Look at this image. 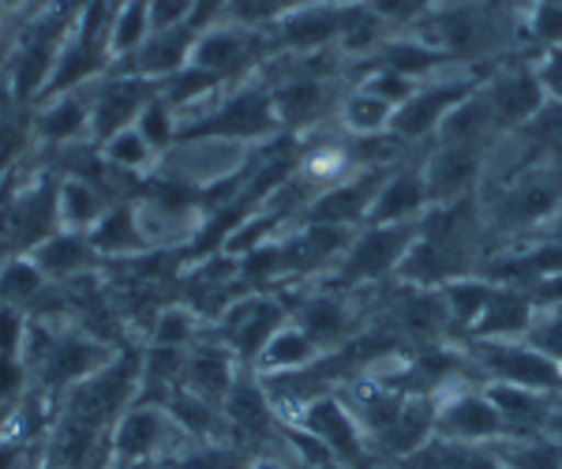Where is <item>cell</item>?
Wrapping results in <instances>:
<instances>
[{"mask_svg": "<svg viewBox=\"0 0 562 469\" xmlns=\"http://www.w3.org/2000/svg\"><path fill=\"white\" fill-rule=\"evenodd\" d=\"M87 241H90V248L98 252V259H135L139 252H150L139 233V222H135L132 200L109 206L102 214V222L87 233Z\"/></svg>", "mask_w": 562, "mask_h": 469, "instance_id": "ffe728a7", "label": "cell"}, {"mask_svg": "<svg viewBox=\"0 0 562 469\" xmlns=\"http://www.w3.org/2000/svg\"><path fill=\"white\" fill-rule=\"evenodd\" d=\"M26 327H31V315L23 309H12V304H0V357L20 360Z\"/></svg>", "mask_w": 562, "mask_h": 469, "instance_id": "e575fe53", "label": "cell"}, {"mask_svg": "<svg viewBox=\"0 0 562 469\" xmlns=\"http://www.w3.org/2000/svg\"><path fill=\"white\" fill-rule=\"evenodd\" d=\"M109 203L102 192H98L90 180L83 177H71V174H60V185H57V222L60 230L68 233H90L102 214L109 211Z\"/></svg>", "mask_w": 562, "mask_h": 469, "instance_id": "cb8c5ba5", "label": "cell"}, {"mask_svg": "<svg viewBox=\"0 0 562 469\" xmlns=\"http://www.w3.org/2000/svg\"><path fill=\"white\" fill-rule=\"evenodd\" d=\"M416 225L402 222V225H368L360 237L349 241L346 256L338 259V278L349 286L357 282H375V278L390 275V270L402 267L405 252L413 248L416 241Z\"/></svg>", "mask_w": 562, "mask_h": 469, "instance_id": "52a82bcc", "label": "cell"}, {"mask_svg": "<svg viewBox=\"0 0 562 469\" xmlns=\"http://www.w3.org/2000/svg\"><path fill=\"white\" fill-rule=\"evenodd\" d=\"M199 338H203V315L192 304H169V309H158V315L150 320L147 346L192 349Z\"/></svg>", "mask_w": 562, "mask_h": 469, "instance_id": "f1b7e54d", "label": "cell"}, {"mask_svg": "<svg viewBox=\"0 0 562 469\" xmlns=\"http://www.w3.org/2000/svg\"><path fill=\"white\" fill-rule=\"evenodd\" d=\"M38 469H57V466H45V462H42V466H38Z\"/></svg>", "mask_w": 562, "mask_h": 469, "instance_id": "ee69618b", "label": "cell"}, {"mask_svg": "<svg viewBox=\"0 0 562 469\" xmlns=\"http://www.w3.org/2000/svg\"><path fill=\"white\" fill-rule=\"evenodd\" d=\"M537 31L543 34V38H559V34H562V12H555V8H543V12L537 15Z\"/></svg>", "mask_w": 562, "mask_h": 469, "instance_id": "60d3db41", "label": "cell"}, {"mask_svg": "<svg viewBox=\"0 0 562 469\" xmlns=\"http://www.w3.org/2000/svg\"><path fill=\"white\" fill-rule=\"evenodd\" d=\"M139 360L143 349H121L102 372L60 394L57 413L83 428L109 432L121 421V413L139 399Z\"/></svg>", "mask_w": 562, "mask_h": 469, "instance_id": "6da1fadb", "label": "cell"}, {"mask_svg": "<svg viewBox=\"0 0 562 469\" xmlns=\"http://www.w3.org/2000/svg\"><path fill=\"white\" fill-rule=\"evenodd\" d=\"M244 365L237 360V354H233L225 342H203L199 338L192 349H188L184 357V376H180V387H188L192 394H199V399H206L211 405H222L225 399H229L233 383L240 380Z\"/></svg>", "mask_w": 562, "mask_h": 469, "instance_id": "8fae6325", "label": "cell"}, {"mask_svg": "<svg viewBox=\"0 0 562 469\" xmlns=\"http://www.w3.org/2000/svg\"><path fill=\"white\" fill-rule=\"evenodd\" d=\"M551 225H555V241H562V203H559V211H555V219H551Z\"/></svg>", "mask_w": 562, "mask_h": 469, "instance_id": "b9f144b4", "label": "cell"}, {"mask_svg": "<svg viewBox=\"0 0 562 469\" xmlns=\"http://www.w3.org/2000/svg\"><path fill=\"white\" fill-rule=\"evenodd\" d=\"M296 425H301L304 432H312V436L319 439V444L330 450L338 462H346L352 469H383V462L371 455L364 428L357 425V417H352V410L341 402L338 391L319 394V399L307 402Z\"/></svg>", "mask_w": 562, "mask_h": 469, "instance_id": "8992f818", "label": "cell"}, {"mask_svg": "<svg viewBox=\"0 0 562 469\" xmlns=\"http://www.w3.org/2000/svg\"><path fill=\"white\" fill-rule=\"evenodd\" d=\"M240 469H296V466L281 450H259V455H248V462Z\"/></svg>", "mask_w": 562, "mask_h": 469, "instance_id": "74e56055", "label": "cell"}, {"mask_svg": "<svg viewBox=\"0 0 562 469\" xmlns=\"http://www.w3.org/2000/svg\"><path fill=\"white\" fill-rule=\"evenodd\" d=\"M323 357V349L315 346V338L301 331L296 323H281V327L270 335V342L262 346V354L256 357L251 372L256 376H289L301 372V368L315 365Z\"/></svg>", "mask_w": 562, "mask_h": 469, "instance_id": "d6986e66", "label": "cell"}, {"mask_svg": "<svg viewBox=\"0 0 562 469\" xmlns=\"http://www.w3.org/2000/svg\"><path fill=\"white\" fill-rule=\"evenodd\" d=\"M31 259L45 275V282H53V286H68V282H76V278H83L90 270L102 267L98 252L90 248L87 233H68V230H60V233H53L49 241H42V245L31 252Z\"/></svg>", "mask_w": 562, "mask_h": 469, "instance_id": "9a60e30c", "label": "cell"}, {"mask_svg": "<svg viewBox=\"0 0 562 469\" xmlns=\"http://www.w3.org/2000/svg\"><path fill=\"white\" fill-rule=\"evenodd\" d=\"M281 323H285V309L274 297H237L214 320V338L225 342L244 368H251Z\"/></svg>", "mask_w": 562, "mask_h": 469, "instance_id": "ba28073f", "label": "cell"}, {"mask_svg": "<svg viewBox=\"0 0 562 469\" xmlns=\"http://www.w3.org/2000/svg\"><path fill=\"white\" fill-rule=\"evenodd\" d=\"M315 469H352V466H346V462H323V466H315Z\"/></svg>", "mask_w": 562, "mask_h": 469, "instance_id": "7bdbcfd3", "label": "cell"}, {"mask_svg": "<svg viewBox=\"0 0 562 469\" xmlns=\"http://www.w3.org/2000/svg\"><path fill=\"white\" fill-rule=\"evenodd\" d=\"M390 121H394V105L383 102L379 94L371 90H352V94L341 102V124H346L349 135L357 139H371V135H383L390 132Z\"/></svg>", "mask_w": 562, "mask_h": 469, "instance_id": "f546056e", "label": "cell"}, {"mask_svg": "<svg viewBox=\"0 0 562 469\" xmlns=\"http://www.w3.org/2000/svg\"><path fill=\"white\" fill-rule=\"evenodd\" d=\"M251 57H256V38H251L244 26H211V31H203L195 38L188 65L222 79V76L240 71Z\"/></svg>", "mask_w": 562, "mask_h": 469, "instance_id": "2e32d148", "label": "cell"}, {"mask_svg": "<svg viewBox=\"0 0 562 469\" xmlns=\"http://www.w3.org/2000/svg\"><path fill=\"white\" fill-rule=\"evenodd\" d=\"M349 320H352V315L346 309V301H341V297H334V293L307 297V301L301 304V312H296V327L307 331L323 354H326V346H334V342H341L349 335V327H352Z\"/></svg>", "mask_w": 562, "mask_h": 469, "instance_id": "d4e9b609", "label": "cell"}, {"mask_svg": "<svg viewBox=\"0 0 562 469\" xmlns=\"http://www.w3.org/2000/svg\"><path fill=\"white\" fill-rule=\"evenodd\" d=\"M150 38V15H147V0H124L116 8V15L109 20V38H105V49H109V65L121 68L124 60L135 57L143 42Z\"/></svg>", "mask_w": 562, "mask_h": 469, "instance_id": "4316f807", "label": "cell"}, {"mask_svg": "<svg viewBox=\"0 0 562 469\" xmlns=\"http://www.w3.org/2000/svg\"><path fill=\"white\" fill-rule=\"evenodd\" d=\"M98 150H102V158L113 169H121V174H143V169H150L154 161H158V150L143 139L135 124H132V129H124V132H116L113 139H105Z\"/></svg>", "mask_w": 562, "mask_h": 469, "instance_id": "4dcf8cb0", "label": "cell"}, {"mask_svg": "<svg viewBox=\"0 0 562 469\" xmlns=\"http://www.w3.org/2000/svg\"><path fill=\"white\" fill-rule=\"evenodd\" d=\"M484 102H487V110H492L495 124L521 129V124H529L543 105V87L537 76H503L484 94Z\"/></svg>", "mask_w": 562, "mask_h": 469, "instance_id": "44dd1931", "label": "cell"}, {"mask_svg": "<svg viewBox=\"0 0 562 469\" xmlns=\"http://www.w3.org/2000/svg\"><path fill=\"white\" fill-rule=\"evenodd\" d=\"M537 79H540L543 90H551V94H555L559 102H562V53H555V57L543 65V71H540Z\"/></svg>", "mask_w": 562, "mask_h": 469, "instance_id": "f35d334b", "label": "cell"}, {"mask_svg": "<svg viewBox=\"0 0 562 469\" xmlns=\"http://www.w3.org/2000/svg\"><path fill=\"white\" fill-rule=\"evenodd\" d=\"M484 174V150L480 147H458V143H442L435 158L424 166V188H428V203L447 206L458 203L469 188Z\"/></svg>", "mask_w": 562, "mask_h": 469, "instance_id": "7c38bea8", "label": "cell"}, {"mask_svg": "<svg viewBox=\"0 0 562 469\" xmlns=\"http://www.w3.org/2000/svg\"><path fill=\"white\" fill-rule=\"evenodd\" d=\"M559 203H562V174L551 166H543V169L537 166L514 188H506L498 211H503V222L537 225L543 219H555Z\"/></svg>", "mask_w": 562, "mask_h": 469, "instance_id": "4fadbf2b", "label": "cell"}, {"mask_svg": "<svg viewBox=\"0 0 562 469\" xmlns=\"http://www.w3.org/2000/svg\"><path fill=\"white\" fill-rule=\"evenodd\" d=\"M473 372L487 383H510V387H532V391L562 394V365L548 360L529 342H498V338H476L473 342Z\"/></svg>", "mask_w": 562, "mask_h": 469, "instance_id": "3957f363", "label": "cell"}, {"mask_svg": "<svg viewBox=\"0 0 562 469\" xmlns=\"http://www.w3.org/2000/svg\"><path fill=\"white\" fill-rule=\"evenodd\" d=\"M49 290L45 275L34 267L31 256H8L0 259V304L31 312V304Z\"/></svg>", "mask_w": 562, "mask_h": 469, "instance_id": "83f0119b", "label": "cell"}, {"mask_svg": "<svg viewBox=\"0 0 562 469\" xmlns=\"http://www.w3.org/2000/svg\"><path fill=\"white\" fill-rule=\"evenodd\" d=\"M495 462L503 469H562L559 436H506L492 444Z\"/></svg>", "mask_w": 562, "mask_h": 469, "instance_id": "484cf974", "label": "cell"}, {"mask_svg": "<svg viewBox=\"0 0 562 469\" xmlns=\"http://www.w3.org/2000/svg\"><path fill=\"white\" fill-rule=\"evenodd\" d=\"M270 105H274L278 124H312L326 110V83L323 76H289L285 83L270 90Z\"/></svg>", "mask_w": 562, "mask_h": 469, "instance_id": "7402d4cb", "label": "cell"}, {"mask_svg": "<svg viewBox=\"0 0 562 469\" xmlns=\"http://www.w3.org/2000/svg\"><path fill=\"white\" fill-rule=\"evenodd\" d=\"M492 286L487 282H450L442 301H447V315L454 327H476L484 304L492 301Z\"/></svg>", "mask_w": 562, "mask_h": 469, "instance_id": "d6a6232c", "label": "cell"}, {"mask_svg": "<svg viewBox=\"0 0 562 469\" xmlns=\"http://www.w3.org/2000/svg\"><path fill=\"white\" fill-rule=\"evenodd\" d=\"M281 4H285V0H229V12L237 15L240 26H248V23H262V20H270V15H278Z\"/></svg>", "mask_w": 562, "mask_h": 469, "instance_id": "8d00e7d4", "label": "cell"}, {"mask_svg": "<svg viewBox=\"0 0 562 469\" xmlns=\"http://www.w3.org/2000/svg\"><path fill=\"white\" fill-rule=\"evenodd\" d=\"M371 8H375V15H390V20H402V15H409L416 8V0H371Z\"/></svg>", "mask_w": 562, "mask_h": 469, "instance_id": "ab89813d", "label": "cell"}, {"mask_svg": "<svg viewBox=\"0 0 562 469\" xmlns=\"http://www.w3.org/2000/svg\"><path fill=\"white\" fill-rule=\"evenodd\" d=\"M135 129H139L143 139L150 143L158 155H166L169 147L180 139V121H177V110L166 102L161 94H154L147 102V110L139 113V121H135Z\"/></svg>", "mask_w": 562, "mask_h": 469, "instance_id": "1f68e13d", "label": "cell"}, {"mask_svg": "<svg viewBox=\"0 0 562 469\" xmlns=\"http://www.w3.org/2000/svg\"><path fill=\"white\" fill-rule=\"evenodd\" d=\"M158 94V83L128 71H113V76L98 79L94 87V105H90V143L102 147L105 139H113L116 132L132 129L139 121V113L147 110V102Z\"/></svg>", "mask_w": 562, "mask_h": 469, "instance_id": "9c48e42d", "label": "cell"}, {"mask_svg": "<svg viewBox=\"0 0 562 469\" xmlns=\"http://www.w3.org/2000/svg\"><path fill=\"white\" fill-rule=\"evenodd\" d=\"M532 320H537V301L518 290H495L492 301L480 312L473 335L476 338H498V342H518L529 335Z\"/></svg>", "mask_w": 562, "mask_h": 469, "instance_id": "ac0fdd59", "label": "cell"}, {"mask_svg": "<svg viewBox=\"0 0 562 469\" xmlns=\"http://www.w3.org/2000/svg\"><path fill=\"white\" fill-rule=\"evenodd\" d=\"M94 87L90 79L83 87H71L65 94H53L31 113V135L49 147H71V143H90V105H94Z\"/></svg>", "mask_w": 562, "mask_h": 469, "instance_id": "30bf717a", "label": "cell"}, {"mask_svg": "<svg viewBox=\"0 0 562 469\" xmlns=\"http://www.w3.org/2000/svg\"><path fill=\"white\" fill-rule=\"evenodd\" d=\"M150 31H173V26H192L195 0H147Z\"/></svg>", "mask_w": 562, "mask_h": 469, "instance_id": "d590c367", "label": "cell"}, {"mask_svg": "<svg viewBox=\"0 0 562 469\" xmlns=\"http://www.w3.org/2000/svg\"><path fill=\"white\" fill-rule=\"evenodd\" d=\"M506 436L503 417L484 387H454L435 399V439L465 447H492Z\"/></svg>", "mask_w": 562, "mask_h": 469, "instance_id": "5b68a950", "label": "cell"}, {"mask_svg": "<svg viewBox=\"0 0 562 469\" xmlns=\"http://www.w3.org/2000/svg\"><path fill=\"white\" fill-rule=\"evenodd\" d=\"M188 447H192V439L184 436V428L169 417V410L161 402H132L121 413V421L109 428V458H113V466H166L169 458H177Z\"/></svg>", "mask_w": 562, "mask_h": 469, "instance_id": "7a4b0ae2", "label": "cell"}, {"mask_svg": "<svg viewBox=\"0 0 562 469\" xmlns=\"http://www.w3.org/2000/svg\"><path fill=\"white\" fill-rule=\"evenodd\" d=\"M469 98V83H435V87H420L413 90V98L405 105L394 110V121H390V132L394 139H416V135H428L439 129L450 116L458 102Z\"/></svg>", "mask_w": 562, "mask_h": 469, "instance_id": "5bb4252c", "label": "cell"}, {"mask_svg": "<svg viewBox=\"0 0 562 469\" xmlns=\"http://www.w3.org/2000/svg\"><path fill=\"white\" fill-rule=\"evenodd\" d=\"M521 135L532 147H562V102H543L529 124H521Z\"/></svg>", "mask_w": 562, "mask_h": 469, "instance_id": "836d02e7", "label": "cell"}, {"mask_svg": "<svg viewBox=\"0 0 562 469\" xmlns=\"http://www.w3.org/2000/svg\"><path fill=\"white\" fill-rule=\"evenodd\" d=\"M428 206V188H424L420 174H386V180L379 185L375 200H371L368 225H402L413 222L416 214Z\"/></svg>", "mask_w": 562, "mask_h": 469, "instance_id": "e0dca14e", "label": "cell"}, {"mask_svg": "<svg viewBox=\"0 0 562 469\" xmlns=\"http://www.w3.org/2000/svg\"><path fill=\"white\" fill-rule=\"evenodd\" d=\"M341 20H346V12H338V8L307 4L281 20V42L296 53H315L334 38H341Z\"/></svg>", "mask_w": 562, "mask_h": 469, "instance_id": "603a6c76", "label": "cell"}, {"mask_svg": "<svg viewBox=\"0 0 562 469\" xmlns=\"http://www.w3.org/2000/svg\"><path fill=\"white\" fill-rule=\"evenodd\" d=\"M116 354H121V349H116L113 342L94 338L79 327H57L53 346L45 349L42 365L34 368L31 380L38 383L42 391H49L53 399H60V394L71 391L76 383H83L94 372H102Z\"/></svg>", "mask_w": 562, "mask_h": 469, "instance_id": "277c9868", "label": "cell"}]
</instances>
